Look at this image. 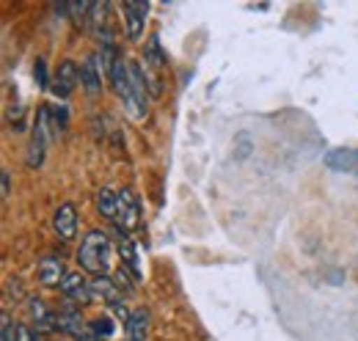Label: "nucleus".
I'll list each match as a JSON object with an SVG mask.
<instances>
[{
	"label": "nucleus",
	"mask_w": 358,
	"mask_h": 341,
	"mask_svg": "<svg viewBox=\"0 0 358 341\" xmlns=\"http://www.w3.org/2000/svg\"><path fill=\"white\" fill-rule=\"evenodd\" d=\"M110 254H113L110 237L102 228H91L78 248V261L86 273L99 278V275H108V270H110Z\"/></svg>",
	"instance_id": "f257e3e1"
},
{
	"label": "nucleus",
	"mask_w": 358,
	"mask_h": 341,
	"mask_svg": "<svg viewBox=\"0 0 358 341\" xmlns=\"http://www.w3.org/2000/svg\"><path fill=\"white\" fill-rule=\"evenodd\" d=\"M108 80L113 85V94L122 99L124 110L133 116V119H143L146 116V108L135 99V91H133V75H130V64L124 58H116L108 69Z\"/></svg>",
	"instance_id": "f03ea898"
},
{
	"label": "nucleus",
	"mask_w": 358,
	"mask_h": 341,
	"mask_svg": "<svg viewBox=\"0 0 358 341\" xmlns=\"http://www.w3.org/2000/svg\"><path fill=\"white\" fill-rule=\"evenodd\" d=\"M52 122H50V108H42L39 116H36V127L31 135V143H28V154H25V166L28 168H39L42 160H45V149L52 138Z\"/></svg>",
	"instance_id": "7ed1b4c3"
},
{
	"label": "nucleus",
	"mask_w": 358,
	"mask_h": 341,
	"mask_svg": "<svg viewBox=\"0 0 358 341\" xmlns=\"http://www.w3.org/2000/svg\"><path fill=\"white\" fill-rule=\"evenodd\" d=\"M55 328L64 331L66 336H72L75 341H102L94 333L91 322H86V319L80 317V311H78L75 305H66L61 314H55Z\"/></svg>",
	"instance_id": "20e7f679"
},
{
	"label": "nucleus",
	"mask_w": 358,
	"mask_h": 341,
	"mask_svg": "<svg viewBox=\"0 0 358 341\" xmlns=\"http://www.w3.org/2000/svg\"><path fill=\"white\" fill-rule=\"evenodd\" d=\"M91 289H94V298H102L108 303V308L127 325V319H130V314L133 311H127V305H124V295L119 292V284H113L108 275H99V278H94L91 281Z\"/></svg>",
	"instance_id": "39448f33"
},
{
	"label": "nucleus",
	"mask_w": 358,
	"mask_h": 341,
	"mask_svg": "<svg viewBox=\"0 0 358 341\" xmlns=\"http://www.w3.org/2000/svg\"><path fill=\"white\" fill-rule=\"evenodd\" d=\"M61 295L69 300V303H78V305H89L94 300V289H91V281H86L80 273H66V278L61 281Z\"/></svg>",
	"instance_id": "423d86ee"
},
{
	"label": "nucleus",
	"mask_w": 358,
	"mask_h": 341,
	"mask_svg": "<svg viewBox=\"0 0 358 341\" xmlns=\"http://www.w3.org/2000/svg\"><path fill=\"white\" fill-rule=\"evenodd\" d=\"M78 83H80V66L75 61H61L58 69H55V75H52V94L61 96V99H66L75 91Z\"/></svg>",
	"instance_id": "0eeeda50"
},
{
	"label": "nucleus",
	"mask_w": 358,
	"mask_h": 341,
	"mask_svg": "<svg viewBox=\"0 0 358 341\" xmlns=\"http://www.w3.org/2000/svg\"><path fill=\"white\" fill-rule=\"evenodd\" d=\"M138 217H141V201L133 190H122L119 193V207H116V226L119 231H130L138 226Z\"/></svg>",
	"instance_id": "6e6552de"
},
{
	"label": "nucleus",
	"mask_w": 358,
	"mask_h": 341,
	"mask_svg": "<svg viewBox=\"0 0 358 341\" xmlns=\"http://www.w3.org/2000/svg\"><path fill=\"white\" fill-rule=\"evenodd\" d=\"M122 14H124V28H127V39L138 42L143 36V25L149 17V3H122Z\"/></svg>",
	"instance_id": "1a4fd4ad"
},
{
	"label": "nucleus",
	"mask_w": 358,
	"mask_h": 341,
	"mask_svg": "<svg viewBox=\"0 0 358 341\" xmlns=\"http://www.w3.org/2000/svg\"><path fill=\"white\" fill-rule=\"evenodd\" d=\"M322 163L328 170L353 173V170H358V149H331Z\"/></svg>",
	"instance_id": "9d476101"
},
{
	"label": "nucleus",
	"mask_w": 358,
	"mask_h": 341,
	"mask_svg": "<svg viewBox=\"0 0 358 341\" xmlns=\"http://www.w3.org/2000/svg\"><path fill=\"white\" fill-rule=\"evenodd\" d=\"M52 226H55L61 240H75L78 237V210H75V204H61L55 217H52Z\"/></svg>",
	"instance_id": "9b49d317"
},
{
	"label": "nucleus",
	"mask_w": 358,
	"mask_h": 341,
	"mask_svg": "<svg viewBox=\"0 0 358 341\" xmlns=\"http://www.w3.org/2000/svg\"><path fill=\"white\" fill-rule=\"evenodd\" d=\"M96 61H99V55H89L80 64V85H83V91L89 96H96L102 91V75H99V66L102 64H96Z\"/></svg>",
	"instance_id": "f8f14e48"
},
{
	"label": "nucleus",
	"mask_w": 358,
	"mask_h": 341,
	"mask_svg": "<svg viewBox=\"0 0 358 341\" xmlns=\"http://www.w3.org/2000/svg\"><path fill=\"white\" fill-rule=\"evenodd\" d=\"M149 333V311L146 308H135L124 325V339L122 341H146Z\"/></svg>",
	"instance_id": "ddd939ff"
},
{
	"label": "nucleus",
	"mask_w": 358,
	"mask_h": 341,
	"mask_svg": "<svg viewBox=\"0 0 358 341\" xmlns=\"http://www.w3.org/2000/svg\"><path fill=\"white\" fill-rule=\"evenodd\" d=\"M64 278H66V273H64L61 259L45 256V259L39 261V284H45V286H61Z\"/></svg>",
	"instance_id": "4468645a"
},
{
	"label": "nucleus",
	"mask_w": 358,
	"mask_h": 341,
	"mask_svg": "<svg viewBox=\"0 0 358 341\" xmlns=\"http://www.w3.org/2000/svg\"><path fill=\"white\" fill-rule=\"evenodd\" d=\"M28 314H31V319L36 325V333H47V331L55 328V314L47 311V305L42 300H31L28 303Z\"/></svg>",
	"instance_id": "2eb2a0df"
},
{
	"label": "nucleus",
	"mask_w": 358,
	"mask_h": 341,
	"mask_svg": "<svg viewBox=\"0 0 358 341\" xmlns=\"http://www.w3.org/2000/svg\"><path fill=\"white\" fill-rule=\"evenodd\" d=\"M116 207H119V193L102 187V190L96 193V210H99V215L108 217L110 223H116Z\"/></svg>",
	"instance_id": "dca6fc26"
},
{
	"label": "nucleus",
	"mask_w": 358,
	"mask_h": 341,
	"mask_svg": "<svg viewBox=\"0 0 358 341\" xmlns=\"http://www.w3.org/2000/svg\"><path fill=\"white\" fill-rule=\"evenodd\" d=\"M122 259H124V267L135 275V281H141L143 273H141V264H138V254H135V245L127 237H122Z\"/></svg>",
	"instance_id": "f3484780"
},
{
	"label": "nucleus",
	"mask_w": 358,
	"mask_h": 341,
	"mask_svg": "<svg viewBox=\"0 0 358 341\" xmlns=\"http://www.w3.org/2000/svg\"><path fill=\"white\" fill-rule=\"evenodd\" d=\"M143 61L149 64V66H155V69H163L166 66V55H163V50H160V42H157V36H152L149 44H146V52H143Z\"/></svg>",
	"instance_id": "a211bd4d"
},
{
	"label": "nucleus",
	"mask_w": 358,
	"mask_h": 341,
	"mask_svg": "<svg viewBox=\"0 0 358 341\" xmlns=\"http://www.w3.org/2000/svg\"><path fill=\"white\" fill-rule=\"evenodd\" d=\"M91 328H94V333L99 336V339L105 341L108 336H113V322L108 319V317H99V319H94L91 322Z\"/></svg>",
	"instance_id": "6ab92c4d"
},
{
	"label": "nucleus",
	"mask_w": 358,
	"mask_h": 341,
	"mask_svg": "<svg viewBox=\"0 0 358 341\" xmlns=\"http://www.w3.org/2000/svg\"><path fill=\"white\" fill-rule=\"evenodd\" d=\"M3 341H17V325L6 311H3Z\"/></svg>",
	"instance_id": "aec40b11"
},
{
	"label": "nucleus",
	"mask_w": 358,
	"mask_h": 341,
	"mask_svg": "<svg viewBox=\"0 0 358 341\" xmlns=\"http://www.w3.org/2000/svg\"><path fill=\"white\" fill-rule=\"evenodd\" d=\"M17 341H39V336L28 325H17Z\"/></svg>",
	"instance_id": "412c9836"
},
{
	"label": "nucleus",
	"mask_w": 358,
	"mask_h": 341,
	"mask_svg": "<svg viewBox=\"0 0 358 341\" xmlns=\"http://www.w3.org/2000/svg\"><path fill=\"white\" fill-rule=\"evenodd\" d=\"M34 78L39 80V85H42V88H47V72H45V64H42V61L36 64V72H34Z\"/></svg>",
	"instance_id": "4be33fe9"
},
{
	"label": "nucleus",
	"mask_w": 358,
	"mask_h": 341,
	"mask_svg": "<svg viewBox=\"0 0 358 341\" xmlns=\"http://www.w3.org/2000/svg\"><path fill=\"white\" fill-rule=\"evenodd\" d=\"M11 193V179H8V170H3V198H8Z\"/></svg>",
	"instance_id": "5701e85b"
}]
</instances>
